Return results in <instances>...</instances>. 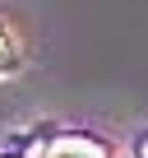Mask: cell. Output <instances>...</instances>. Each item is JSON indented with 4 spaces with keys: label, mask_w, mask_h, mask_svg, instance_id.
<instances>
[{
    "label": "cell",
    "mask_w": 148,
    "mask_h": 158,
    "mask_svg": "<svg viewBox=\"0 0 148 158\" xmlns=\"http://www.w3.org/2000/svg\"><path fill=\"white\" fill-rule=\"evenodd\" d=\"M46 158H107V149L102 144H93V139H56L51 149H46Z\"/></svg>",
    "instance_id": "cell-1"
},
{
    "label": "cell",
    "mask_w": 148,
    "mask_h": 158,
    "mask_svg": "<svg viewBox=\"0 0 148 158\" xmlns=\"http://www.w3.org/2000/svg\"><path fill=\"white\" fill-rule=\"evenodd\" d=\"M14 70H19V47H14V37L5 28H0V79L14 74Z\"/></svg>",
    "instance_id": "cell-2"
},
{
    "label": "cell",
    "mask_w": 148,
    "mask_h": 158,
    "mask_svg": "<svg viewBox=\"0 0 148 158\" xmlns=\"http://www.w3.org/2000/svg\"><path fill=\"white\" fill-rule=\"evenodd\" d=\"M139 158H148V139H139Z\"/></svg>",
    "instance_id": "cell-3"
}]
</instances>
